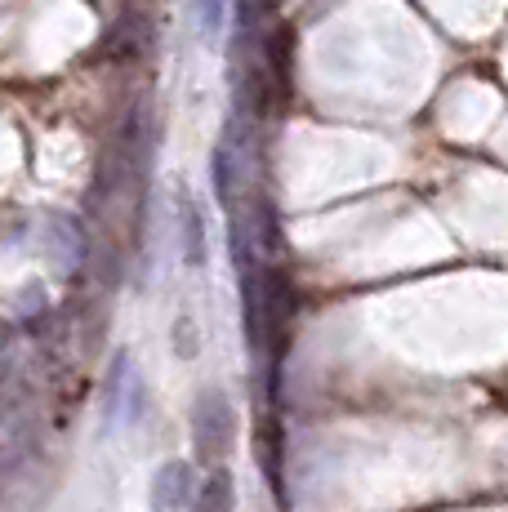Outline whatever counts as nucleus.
Listing matches in <instances>:
<instances>
[{"mask_svg":"<svg viewBox=\"0 0 508 512\" xmlns=\"http://www.w3.org/2000/svg\"><path fill=\"white\" fill-rule=\"evenodd\" d=\"M192 464L174 459V464H161L152 477V508L156 512H192Z\"/></svg>","mask_w":508,"mask_h":512,"instance_id":"obj_2","label":"nucleus"},{"mask_svg":"<svg viewBox=\"0 0 508 512\" xmlns=\"http://www.w3.org/2000/svg\"><path fill=\"white\" fill-rule=\"evenodd\" d=\"M201 9H205V27H219V18H223V0H201Z\"/></svg>","mask_w":508,"mask_h":512,"instance_id":"obj_5","label":"nucleus"},{"mask_svg":"<svg viewBox=\"0 0 508 512\" xmlns=\"http://www.w3.org/2000/svg\"><path fill=\"white\" fill-rule=\"evenodd\" d=\"M183 254L188 263H205V228L197 205H183Z\"/></svg>","mask_w":508,"mask_h":512,"instance_id":"obj_4","label":"nucleus"},{"mask_svg":"<svg viewBox=\"0 0 508 512\" xmlns=\"http://www.w3.org/2000/svg\"><path fill=\"white\" fill-rule=\"evenodd\" d=\"M237 446V410L223 392H201L192 406V455L201 468H223Z\"/></svg>","mask_w":508,"mask_h":512,"instance_id":"obj_1","label":"nucleus"},{"mask_svg":"<svg viewBox=\"0 0 508 512\" xmlns=\"http://www.w3.org/2000/svg\"><path fill=\"white\" fill-rule=\"evenodd\" d=\"M192 512H237V481L228 468H205L192 490Z\"/></svg>","mask_w":508,"mask_h":512,"instance_id":"obj_3","label":"nucleus"}]
</instances>
